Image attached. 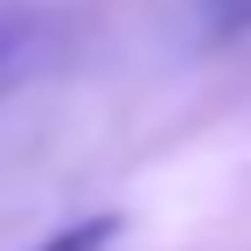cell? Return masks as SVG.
Returning <instances> with one entry per match:
<instances>
[{"label":"cell","instance_id":"obj_1","mask_svg":"<svg viewBox=\"0 0 251 251\" xmlns=\"http://www.w3.org/2000/svg\"><path fill=\"white\" fill-rule=\"evenodd\" d=\"M112 237H119V216H84V224L42 237L35 251H112Z\"/></svg>","mask_w":251,"mask_h":251},{"label":"cell","instance_id":"obj_2","mask_svg":"<svg viewBox=\"0 0 251 251\" xmlns=\"http://www.w3.org/2000/svg\"><path fill=\"white\" fill-rule=\"evenodd\" d=\"M216 7V28H251V0H209Z\"/></svg>","mask_w":251,"mask_h":251},{"label":"cell","instance_id":"obj_3","mask_svg":"<svg viewBox=\"0 0 251 251\" xmlns=\"http://www.w3.org/2000/svg\"><path fill=\"white\" fill-rule=\"evenodd\" d=\"M14 42H21V21H14L7 7H0V63H7V56H14Z\"/></svg>","mask_w":251,"mask_h":251}]
</instances>
